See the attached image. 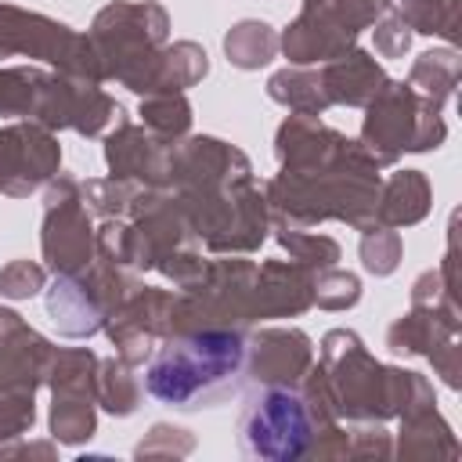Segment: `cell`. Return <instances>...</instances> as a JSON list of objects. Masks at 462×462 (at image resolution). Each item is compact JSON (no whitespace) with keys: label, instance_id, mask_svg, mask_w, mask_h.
I'll use <instances>...</instances> for the list:
<instances>
[{"label":"cell","instance_id":"ac0fdd59","mask_svg":"<svg viewBox=\"0 0 462 462\" xmlns=\"http://www.w3.org/2000/svg\"><path fill=\"white\" fill-rule=\"evenodd\" d=\"M105 166L108 177L134 188H170V144L123 116L105 137Z\"/></svg>","mask_w":462,"mask_h":462},{"label":"cell","instance_id":"9c48e42d","mask_svg":"<svg viewBox=\"0 0 462 462\" xmlns=\"http://www.w3.org/2000/svg\"><path fill=\"white\" fill-rule=\"evenodd\" d=\"M137 271L116 267L101 256H94L90 267L76 274H54V285L47 289V318L54 328L69 339H90L105 332L108 314L137 289Z\"/></svg>","mask_w":462,"mask_h":462},{"label":"cell","instance_id":"52a82bcc","mask_svg":"<svg viewBox=\"0 0 462 462\" xmlns=\"http://www.w3.org/2000/svg\"><path fill=\"white\" fill-rule=\"evenodd\" d=\"M339 419H325L300 386H256L238 419V444L249 458L292 462L307 458L314 437Z\"/></svg>","mask_w":462,"mask_h":462},{"label":"cell","instance_id":"83f0119b","mask_svg":"<svg viewBox=\"0 0 462 462\" xmlns=\"http://www.w3.org/2000/svg\"><path fill=\"white\" fill-rule=\"evenodd\" d=\"M224 54L235 69L242 72H253V69H263L274 61L278 54V32L260 22V18H245V22H235L224 36Z\"/></svg>","mask_w":462,"mask_h":462},{"label":"cell","instance_id":"e0dca14e","mask_svg":"<svg viewBox=\"0 0 462 462\" xmlns=\"http://www.w3.org/2000/svg\"><path fill=\"white\" fill-rule=\"evenodd\" d=\"M249 155L220 137H180L170 144V191H199L217 188L238 177H249Z\"/></svg>","mask_w":462,"mask_h":462},{"label":"cell","instance_id":"836d02e7","mask_svg":"<svg viewBox=\"0 0 462 462\" xmlns=\"http://www.w3.org/2000/svg\"><path fill=\"white\" fill-rule=\"evenodd\" d=\"M79 195L90 213L108 220V217H126L137 188L126 180H116V177H94V180H79Z\"/></svg>","mask_w":462,"mask_h":462},{"label":"cell","instance_id":"74e56055","mask_svg":"<svg viewBox=\"0 0 462 462\" xmlns=\"http://www.w3.org/2000/svg\"><path fill=\"white\" fill-rule=\"evenodd\" d=\"M47 289V271L36 260H11L0 267V296L4 300H29Z\"/></svg>","mask_w":462,"mask_h":462},{"label":"cell","instance_id":"7c38bea8","mask_svg":"<svg viewBox=\"0 0 462 462\" xmlns=\"http://www.w3.org/2000/svg\"><path fill=\"white\" fill-rule=\"evenodd\" d=\"M40 249L54 274H76V271L90 267L97 256V227L79 195V180L69 173H58L47 184Z\"/></svg>","mask_w":462,"mask_h":462},{"label":"cell","instance_id":"5bb4252c","mask_svg":"<svg viewBox=\"0 0 462 462\" xmlns=\"http://www.w3.org/2000/svg\"><path fill=\"white\" fill-rule=\"evenodd\" d=\"M61 173V144L36 119L0 126V195L29 199Z\"/></svg>","mask_w":462,"mask_h":462},{"label":"cell","instance_id":"30bf717a","mask_svg":"<svg viewBox=\"0 0 462 462\" xmlns=\"http://www.w3.org/2000/svg\"><path fill=\"white\" fill-rule=\"evenodd\" d=\"M386 7L390 0H303L300 14L278 36V51L289 65H325L357 47L361 29L375 25Z\"/></svg>","mask_w":462,"mask_h":462},{"label":"cell","instance_id":"7402d4cb","mask_svg":"<svg viewBox=\"0 0 462 462\" xmlns=\"http://www.w3.org/2000/svg\"><path fill=\"white\" fill-rule=\"evenodd\" d=\"M393 455L397 458H444V462H455L462 455L458 448V437L451 430V422L437 411V401L433 404H422L408 415H401V430H397V444H393Z\"/></svg>","mask_w":462,"mask_h":462},{"label":"cell","instance_id":"ffe728a7","mask_svg":"<svg viewBox=\"0 0 462 462\" xmlns=\"http://www.w3.org/2000/svg\"><path fill=\"white\" fill-rule=\"evenodd\" d=\"M458 332H462V318L455 303H433V307L411 303V310L386 328V346L401 357H437L444 346L458 343Z\"/></svg>","mask_w":462,"mask_h":462},{"label":"cell","instance_id":"d590c367","mask_svg":"<svg viewBox=\"0 0 462 462\" xmlns=\"http://www.w3.org/2000/svg\"><path fill=\"white\" fill-rule=\"evenodd\" d=\"M195 451V433L170 426V422H155L134 448V458H184Z\"/></svg>","mask_w":462,"mask_h":462},{"label":"cell","instance_id":"d6986e66","mask_svg":"<svg viewBox=\"0 0 462 462\" xmlns=\"http://www.w3.org/2000/svg\"><path fill=\"white\" fill-rule=\"evenodd\" d=\"M51 339L22 321L18 310H0V393L7 390H40L47 379Z\"/></svg>","mask_w":462,"mask_h":462},{"label":"cell","instance_id":"6da1fadb","mask_svg":"<svg viewBox=\"0 0 462 462\" xmlns=\"http://www.w3.org/2000/svg\"><path fill=\"white\" fill-rule=\"evenodd\" d=\"M90 43L105 79L134 94L188 90L209 72V58L195 40L170 43V14L155 0H112L90 22Z\"/></svg>","mask_w":462,"mask_h":462},{"label":"cell","instance_id":"484cf974","mask_svg":"<svg viewBox=\"0 0 462 462\" xmlns=\"http://www.w3.org/2000/svg\"><path fill=\"white\" fill-rule=\"evenodd\" d=\"M267 97L285 105L296 116H321L328 108V97H325V87H321V72L310 69V65H285V69L271 72Z\"/></svg>","mask_w":462,"mask_h":462},{"label":"cell","instance_id":"60d3db41","mask_svg":"<svg viewBox=\"0 0 462 462\" xmlns=\"http://www.w3.org/2000/svg\"><path fill=\"white\" fill-rule=\"evenodd\" d=\"M0 310H4V307H0Z\"/></svg>","mask_w":462,"mask_h":462},{"label":"cell","instance_id":"e575fe53","mask_svg":"<svg viewBox=\"0 0 462 462\" xmlns=\"http://www.w3.org/2000/svg\"><path fill=\"white\" fill-rule=\"evenodd\" d=\"M357 300H361V278L354 271H339V263L314 271V307L350 310Z\"/></svg>","mask_w":462,"mask_h":462},{"label":"cell","instance_id":"8992f818","mask_svg":"<svg viewBox=\"0 0 462 462\" xmlns=\"http://www.w3.org/2000/svg\"><path fill=\"white\" fill-rule=\"evenodd\" d=\"M256 321H263L260 263L245 256L206 260V271L191 285L173 292V332L245 328Z\"/></svg>","mask_w":462,"mask_h":462},{"label":"cell","instance_id":"2e32d148","mask_svg":"<svg viewBox=\"0 0 462 462\" xmlns=\"http://www.w3.org/2000/svg\"><path fill=\"white\" fill-rule=\"evenodd\" d=\"M314 365V343L303 328L267 325L245 336V379L253 386H296Z\"/></svg>","mask_w":462,"mask_h":462},{"label":"cell","instance_id":"277c9868","mask_svg":"<svg viewBox=\"0 0 462 462\" xmlns=\"http://www.w3.org/2000/svg\"><path fill=\"white\" fill-rule=\"evenodd\" d=\"M144 390L177 411L217 408L245 383V328L166 336L144 361Z\"/></svg>","mask_w":462,"mask_h":462},{"label":"cell","instance_id":"8d00e7d4","mask_svg":"<svg viewBox=\"0 0 462 462\" xmlns=\"http://www.w3.org/2000/svg\"><path fill=\"white\" fill-rule=\"evenodd\" d=\"M350 440H346V458L354 462H383V458H393V437L386 433L383 422H354L346 426Z\"/></svg>","mask_w":462,"mask_h":462},{"label":"cell","instance_id":"d6a6232c","mask_svg":"<svg viewBox=\"0 0 462 462\" xmlns=\"http://www.w3.org/2000/svg\"><path fill=\"white\" fill-rule=\"evenodd\" d=\"M401 235H397V227H386V224H365L361 227V245H357V253H361V263H365V271L368 274H375V278H386V274H393L397 271V263H401Z\"/></svg>","mask_w":462,"mask_h":462},{"label":"cell","instance_id":"9a60e30c","mask_svg":"<svg viewBox=\"0 0 462 462\" xmlns=\"http://www.w3.org/2000/svg\"><path fill=\"white\" fill-rule=\"evenodd\" d=\"M173 332V292L137 285L105 321V336L116 346V357L126 365H144L152 350Z\"/></svg>","mask_w":462,"mask_h":462},{"label":"cell","instance_id":"3957f363","mask_svg":"<svg viewBox=\"0 0 462 462\" xmlns=\"http://www.w3.org/2000/svg\"><path fill=\"white\" fill-rule=\"evenodd\" d=\"M318 368L339 422H390L437 401L422 372L375 361L350 328H328L321 336Z\"/></svg>","mask_w":462,"mask_h":462},{"label":"cell","instance_id":"f546056e","mask_svg":"<svg viewBox=\"0 0 462 462\" xmlns=\"http://www.w3.org/2000/svg\"><path fill=\"white\" fill-rule=\"evenodd\" d=\"M390 11H397L411 32L444 36L448 47L458 43V11H462V0H390Z\"/></svg>","mask_w":462,"mask_h":462},{"label":"cell","instance_id":"ab89813d","mask_svg":"<svg viewBox=\"0 0 462 462\" xmlns=\"http://www.w3.org/2000/svg\"><path fill=\"white\" fill-rule=\"evenodd\" d=\"M411 303H419V307H433V303H455L458 307V300L444 289V282H440V271H422L415 282H411Z\"/></svg>","mask_w":462,"mask_h":462},{"label":"cell","instance_id":"ba28073f","mask_svg":"<svg viewBox=\"0 0 462 462\" xmlns=\"http://www.w3.org/2000/svg\"><path fill=\"white\" fill-rule=\"evenodd\" d=\"M444 108L430 105L408 83H386L368 105L361 119V144L379 166H393L404 152L440 148L448 137Z\"/></svg>","mask_w":462,"mask_h":462},{"label":"cell","instance_id":"4316f807","mask_svg":"<svg viewBox=\"0 0 462 462\" xmlns=\"http://www.w3.org/2000/svg\"><path fill=\"white\" fill-rule=\"evenodd\" d=\"M141 383L134 375V365H126L123 357H97V372H94V401L97 408H105L116 419H126L137 411L141 404Z\"/></svg>","mask_w":462,"mask_h":462},{"label":"cell","instance_id":"1f68e13d","mask_svg":"<svg viewBox=\"0 0 462 462\" xmlns=\"http://www.w3.org/2000/svg\"><path fill=\"white\" fill-rule=\"evenodd\" d=\"M47 72L32 69V65H14V69H0V116H32L40 87H43Z\"/></svg>","mask_w":462,"mask_h":462},{"label":"cell","instance_id":"4dcf8cb0","mask_svg":"<svg viewBox=\"0 0 462 462\" xmlns=\"http://www.w3.org/2000/svg\"><path fill=\"white\" fill-rule=\"evenodd\" d=\"M274 231V242L289 253V260L310 267V271H321V267H336L339 263V242L328 238V235H318L310 227H285V224H271Z\"/></svg>","mask_w":462,"mask_h":462},{"label":"cell","instance_id":"4fadbf2b","mask_svg":"<svg viewBox=\"0 0 462 462\" xmlns=\"http://www.w3.org/2000/svg\"><path fill=\"white\" fill-rule=\"evenodd\" d=\"M123 116L119 101L112 94L101 90V83L94 79H79V76H65V72H47L36 108L29 119L43 123L47 130H72L79 137H97L105 134L108 123H116Z\"/></svg>","mask_w":462,"mask_h":462},{"label":"cell","instance_id":"8fae6325","mask_svg":"<svg viewBox=\"0 0 462 462\" xmlns=\"http://www.w3.org/2000/svg\"><path fill=\"white\" fill-rule=\"evenodd\" d=\"M11 54L47 61L54 72H65V76L105 83V69L87 32H76L72 25L47 18L40 11L0 4V58H11Z\"/></svg>","mask_w":462,"mask_h":462},{"label":"cell","instance_id":"44dd1931","mask_svg":"<svg viewBox=\"0 0 462 462\" xmlns=\"http://www.w3.org/2000/svg\"><path fill=\"white\" fill-rule=\"evenodd\" d=\"M318 72H321V87H325L328 105H346V108H365L390 83L386 69L368 51H357V47L325 61Z\"/></svg>","mask_w":462,"mask_h":462},{"label":"cell","instance_id":"5b68a950","mask_svg":"<svg viewBox=\"0 0 462 462\" xmlns=\"http://www.w3.org/2000/svg\"><path fill=\"white\" fill-rule=\"evenodd\" d=\"M195 238L220 256H249L271 231V213L256 177H238L217 188L173 191Z\"/></svg>","mask_w":462,"mask_h":462},{"label":"cell","instance_id":"7a4b0ae2","mask_svg":"<svg viewBox=\"0 0 462 462\" xmlns=\"http://www.w3.org/2000/svg\"><path fill=\"white\" fill-rule=\"evenodd\" d=\"M379 162L368 155L361 141L332 162L321 166H300V170H278L263 184L271 224L285 227H314L321 220H339L350 227H365L375 220L379 202Z\"/></svg>","mask_w":462,"mask_h":462},{"label":"cell","instance_id":"cb8c5ba5","mask_svg":"<svg viewBox=\"0 0 462 462\" xmlns=\"http://www.w3.org/2000/svg\"><path fill=\"white\" fill-rule=\"evenodd\" d=\"M458 76H462V58L455 47H437V51H422L411 69H408V87L415 94H422L430 105L444 108L451 97H455V87H458Z\"/></svg>","mask_w":462,"mask_h":462},{"label":"cell","instance_id":"d4e9b609","mask_svg":"<svg viewBox=\"0 0 462 462\" xmlns=\"http://www.w3.org/2000/svg\"><path fill=\"white\" fill-rule=\"evenodd\" d=\"M51 437L54 444H87L97 433V401L87 390H51Z\"/></svg>","mask_w":462,"mask_h":462},{"label":"cell","instance_id":"f1b7e54d","mask_svg":"<svg viewBox=\"0 0 462 462\" xmlns=\"http://www.w3.org/2000/svg\"><path fill=\"white\" fill-rule=\"evenodd\" d=\"M141 126L152 130L159 141L177 144L180 137H188L191 130V105L184 97V90H159V94H144L141 97Z\"/></svg>","mask_w":462,"mask_h":462},{"label":"cell","instance_id":"f35d334b","mask_svg":"<svg viewBox=\"0 0 462 462\" xmlns=\"http://www.w3.org/2000/svg\"><path fill=\"white\" fill-rule=\"evenodd\" d=\"M375 54L379 58H404L408 54V47H411V29L404 25V18L397 14V11H383L379 18H375Z\"/></svg>","mask_w":462,"mask_h":462},{"label":"cell","instance_id":"603a6c76","mask_svg":"<svg viewBox=\"0 0 462 462\" xmlns=\"http://www.w3.org/2000/svg\"><path fill=\"white\" fill-rule=\"evenodd\" d=\"M433 206V191L422 170H397L390 173V180H383L379 188V202H375V224L386 227H411L419 224Z\"/></svg>","mask_w":462,"mask_h":462}]
</instances>
